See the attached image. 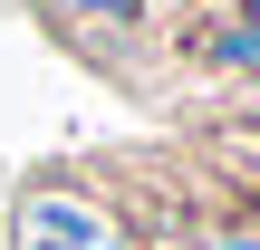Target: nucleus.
Returning a JSON list of instances; mask_svg holds the SVG:
<instances>
[{
    "instance_id": "2",
    "label": "nucleus",
    "mask_w": 260,
    "mask_h": 250,
    "mask_svg": "<svg viewBox=\"0 0 260 250\" xmlns=\"http://www.w3.org/2000/svg\"><path fill=\"white\" fill-rule=\"evenodd\" d=\"M68 10H77V19H135L145 0H68Z\"/></svg>"
},
{
    "instance_id": "4",
    "label": "nucleus",
    "mask_w": 260,
    "mask_h": 250,
    "mask_svg": "<svg viewBox=\"0 0 260 250\" xmlns=\"http://www.w3.org/2000/svg\"><path fill=\"white\" fill-rule=\"evenodd\" d=\"M251 231H260V212H251Z\"/></svg>"
},
{
    "instance_id": "1",
    "label": "nucleus",
    "mask_w": 260,
    "mask_h": 250,
    "mask_svg": "<svg viewBox=\"0 0 260 250\" xmlns=\"http://www.w3.org/2000/svg\"><path fill=\"white\" fill-rule=\"evenodd\" d=\"M116 241H125V222L77 183H29L10 202V250H116Z\"/></svg>"
},
{
    "instance_id": "3",
    "label": "nucleus",
    "mask_w": 260,
    "mask_h": 250,
    "mask_svg": "<svg viewBox=\"0 0 260 250\" xmlns=\"http://www.w3.org/2000/svg\"><path fill=\"white\" fill-rule=\"evenodd\" d=\"M116 250H154V241H135V231H125V241H116Z\"/></svg>"
}]
</instances>
